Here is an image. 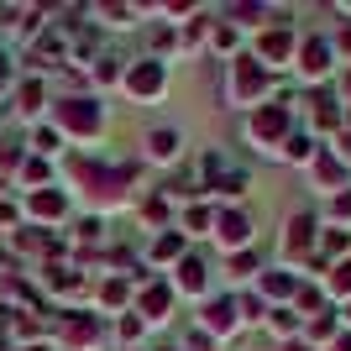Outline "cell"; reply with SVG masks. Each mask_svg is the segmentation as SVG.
I'll use <instances>...</instances> for the list:
<instances>
[{"label": "cell", "instance_id": "52a82bcc", "mask_svg": "<svg viewBox=\"0 0 351 351\" xmlns=\"http://www.w3.org/2000/svg\"><path fill=\"white\" fill-rule=\"evenodd\" d=\"M215 236L226 241V247H247V236H252V220L247 215H236V210H226V215H215Z\"/></svg>", "mask_w": 351, "mask_h": 351}, {"label": "cell", "instance_id": "7c38bea8", "mask_svg": "<svg viewBox=\"0 0 351 351\" xmlns=\"http://www.w3.org/2000/svg\"><path fill=\"white\" fill-rule=\"evenodd\" d=\"M289 53H293V37H289V32H267V37H263V58L267 63H283V58H289Z\"/></svg>", "mask_w": 351, "mask_h": 351}, {"label": "cell", "instance_id": "83f0119b", "mask_svg": "<svg viewBox=\"0 0 351 351\" xmlns=\"http://www.w3.org/2000/svg\"><path fill=\"white\" fill-rule=\"evenodd\" d=\"M215 47H220V53H231V47H236V32L231 27H215Z\"/></svg>", "mask_w": 351, "mask_h": 351}, {"label": "cell", "instance_id": "3957f363", "mask_svg": "<svg viewBox=\"0 0 351 351\" xmlns=\"http://www.w3.org/2000/svg\"><path fill=\"white\" fill-rule=\"evenodd\" d=\"M58 126L73 136H95L100 132V105L95 100H63L58 105Z\"/></svg>", "mask_w": 351, "mask_h": 351}, {"label": "cell", "instance_id": "f546056e", "mask_svg": "<svg viewBox=\"0 0 351 351\" xmlns=\"http://www.w3.org/2000/svg\"><path fill=\"white\" fill-rule=\"evenodd\" d=\"M184 220H189L194 231H205V226H210V210H189V215H184Z\"/></svg>", "mask_w": 351, "mask_h": 351}, {"label": "cell", "instance_id": "836d02e7", "mask_svg": "<svg viewBox=\"0 0 351 351\" xmlns=\"http://www.w3.org/2000/svg\"><path fill=\"white\" fill-rule=\"evenodd\" d=\"M289 351H304V346H289Z\"/></svg>", "mask_w": 351, "mask_h": 351}, {"label": "cell", "instance_id": "8fae6325", "mask_svg": "<svg viewBox=\"0 0 351 351\" xmlns=\"http://www.w3.org/2000/svg\"><path fill=\"white\" fill-rule=\"evenodd\" d=\"M63 341H69V346H89V341H95V320H89V315L63 320Z\"/></svg>", "mask_w": 351, "mask_h": 351}, {"label": "cell", "instance_id": "4fadbf2b", "mask_svg": "<svg viewBox=\"0 0 351 351\" xmlns=\"http://www.w3.org/2000/svg\"><path fill=\"white\" fill-rule=\"evenodd\" d=\"M178 289H189V293L205 289V263H199V257H184V263H178Z\"/></svg>", "mask_w": 351, "mask_h": 351}, {"label": "cell", "instance_id": "d6986e66", "mask_svg": "<svg viewBox=\"0 0 351 351\" xmlns=\"http://www.w3.org/2000/svg\"><path fill=\"white\" fill-rule=\"evenodd\" d=\"M336 110H330V105H315V126H320V132H336Z\"/></svg>", "mask_w": 351, "mask_h": 351}, {"label": "cell", "instance_id": "7a4b0ae2", "mask_svg": "<svg viewBox=\"0 0 351 351\" xmlns=\"http://www.w3.org/2000/svg\"><path fill=\"white\" fill-rule=\"evenodd\" d=\"M267 89H273V73H267L263 63H252V58H236V69H231V100H236V105H252V100H263Z\"/></svg>", "mask_w": 351, "mask_h": 351}, {"label": "cell", "instance_id": "ffe728a7", "mask_svg": "<svg viewBox=\"0 0 351 351\" xmlns=\"http://www.w3.org/2000/svg\"><path fill=\"white\" fill-rule=\"evenodd\" d=\"M330 330H336V315H320V320L309 325V336H315V341H325V336H330Z\"/></svg>", "mask_w": 351, "mask_h": 351}, {"label": "cell", "instance_id": "1f68e13d", "mask_svg": "<svg viewBox=\"0 0 351 351\" xmlns=\"http://www.w3.org/2000/svg\"><path fill=\"white\" fill-rule=\"evenodd\" d=\"M5 73H11V69H5V53H0V89H5Z\"/></svg>", "mask_w": 351, "mask_h": 351}, {"label": "cell", "instance_id": "484cf974", "mask_svg": "<svg viewBox=\"0 0 351 351\" xmlns=\"http://www.w3.org/2000/svg\"><path fill=\"white\" fill-rule=\"evenodd\" d=\"M100 299H105V304H121V299H126V283H105Z\"/></svg>", "mask_w": 351, "mask_h": 351}, {"label": "cell", "instance_id": "ba28073f", "mask_svg": "<svg viewBox=\"0 0 351 351\" xmlns=\"http://www.w3.org/2000/svg\"><path fill=\"white\" fill-rule=\"evenodd\" d=\"M168 304H173V293L162 289V283L142 289V315H147V320H168Z\"/></svg>", "mask_w": 351, "mask_h": 351}, {"label": "cell", "instance_id": "30bf717a", "mask_svg": "<svg viewBox=\"0 0 351 351\" xmlns=\"http://www.w3.org/2000/svg\"><path fill=\"white\" fill-rule=\"evenodd\" d=\"M147 152H152V162H173L178 158V132H168V126L152 132V136H147Z\"/></svg>", "mask_w": 351, "mask_h": 351}, {"label": "cell", "instance_id": "d590c367", "mask_svg": "<svg viewBox=\"0 0 351 351\" xmlns=\"http://www.w3.org/2000/svg\"><path fill=\"white\" fill-rule=\"evenodd\" d=\"M346 121H351V110H346Z\"/></svg>", "mask_w": 351, "mask_h": 351}, {"label": "cell", "instance_id": "e575fe53", "mask_svg": "<svg viewBox=\"0 0 351 351\" xmlns=\"http://www.w3.org/2000/svg\"><path fill=\"white\" fill-rule=\"evenodd\" d=\"M346 320H351V304H346Z\"/></svg>", "mask_w": 351, "mask_h": 351}, {"label": "cell", "instance_id": "ac0fdd59", "mask_svg": "<svg viewBox=\"0 0 351 351\" xmlns=\"http://www.w3.org/2000/svg\"><path fill=\"white\" fill-rule=\"evenodd\" d=\"M315 178L336 184V178H341V162H336V158H315Z\"/></svg>", "mask_w": 351, "mask_h": 351}, {"label": "cell", "instance_id": "4dcf8cb0", "mask_svg": "<svg viewBox=\"0 0 351 351\" xmlns=\"http://www.w3.org/2000/svg\"><path fill=\"white\" fill-rule=\"evenodd\" d=\"M336 215H351V189H346V194H336Z\"/></svg>", "mask_w": 351, "mask_h": 351}, {"label": "cell", "instance_id": "7402d4cb", "mask_svg": "<svg viewBox=\"0 0 351 351\" xmlns=\"http://www.w3.org/2000/svg\"><path fill=\"white\" fill-rule=\"evenodd\" d=\"M267 325H273V330H278V336H289V330H293V320H289V309H273V315H267Z\"/></svg>", "mask_w": 351, "mask_h": 351}, {"label": "cell", "instance_id": "6da1fadb", "mask_svg": "<svg viewBox=\"0 0 351 351\" xmlns=\"http://www.w3.org/2000/svg\"><path fill=\"white\" fill-rule=\"evenodd\" d=\"M73 178H79V184H84L89 194H95V199H110V205H116L121 194H126V168H100V162H73Z\"/></svg>", "mask_w": 351, "mask_h": 351}, {"label": "cell", "instance_id": "e0dca14e", "mask_svg": "<svg viewBox=\"0 0 351 351\" xmlns=\"http://www.w3.org/2000/svg\"><path fill=\"white\" fill-rule=\"evenodd\" d=\"M263 289L273 293V299H289V293H293V278H289V273H263Z\"/></svg>", "mask_w": 351, "mask_h": 351}, {"label": "cell", "instance_id": "4316f807", "mask_svg": "<svg viewBox=\"0 0 351 351\" xmlns=\"http://www.w3.org/2000/svg\"><path fill=\"white\" fill-rule=\"evenodd\" d=\"M21 178H27V184H43V178H47V162H27V168H21Z\"/></svg>", "mask_w": 351, "mask_h": 351}, {"label": "cell", "instance_id": "2e32d148", "mask_svg": "<svg viewBox=\"0 0 351 351\" xmlns=\"http://www.w3.org/2000/svg\"><path fill=\"white\" fill-rule=\"evenodd\" d=\"M43 110V79H27L21 84V116H37Z\"/></svg>", "mask_w": 351, "mask_h": 351}, {"label": "cell", "instance_id": "277c9868", "mask_svg": "<svg viewBox=\"0 0 351 351\" xmlns=\"http://www.w3.org/2000/svg\"><path fill=\"white\" fill-rule=\"evenodd\" d=\"M247 132H252V142H257V147H273L283 132H289V110H283V105H257Z\"/></svg>", "mask_w": 351, "mask_h": 351}, {"label": "cell", "instance_id": "d4e9b609", "mask_svg": "<svg viewBox=\"0 0 351 351\" xmlns=\"http://www.w3.org/2000/svg\"><path fill=\"white\" fill-rule=\"evenodd\" d=\"M330 289H341V293H351V263H341V267H336V278H330Z\"/></svg>", "mask_w": 351, "mask_h": 351}, {"label": "cell", "instance_id": "5b68a950", "mask_svg": "<svg viewBox=\"0 0 351 351\" xmlns=\"http://www.w3.org/2000/svg\"><path fill=\"white\" fill-rule=\"evenodd\" d=\"M126 89H132L136 100H152V95H162V63L142 58L132 73H126Z\"/></svg>", "mask_w": 351, "mask_h": 351}, {"label": "cell", "instance_id": "5bb4252c", "mask_svg": "<svg viewBox=\"0 0 351 351\" xmlns=\"http://www.w3.org/2000/svg\"><path fill=\"white\" fill-rule=\"evenodd\" d=\"M205 325H210V330H215V336H226V330H231V325H236L231 304H226V299H215V304H210V315H205Z\"/></svg>", "mask_w": 351, "mask_h": 351}, {"label": "cell", "instance_id": "603a6c76", "mask_svg": "<svg viewBox=\"0 0 351 351\" xmlns=\"http://www.w3.org/2000/svg\"><path fill=\"white\" fill-rule=\"evenodd\" d=\"M252 267H257L252 252H231V273H252Z\"/></svg>", "mask_w": 351, "mask_h": 351}, {"label": "cell", "instance_id": "d6a6232c", "mask_svg": "<svg viewBox=\"0 0 351 351\" xmlns=\"http://www.w3.org/2000/svg\"><path fill=\"white\" fill-rule=\"evenodd\" d=\"M336 351H351V336H346V341H336Z\"/></svg>", "mask_w": 351, "mask_h": 351}, {"label": "cell", "instance_id": "8992f818", "mask_svg": "<svg viewBox=\"0 0 351 351\" xmlns=\"http://www.w3.org/2000/svg\"><path fill=\"white\" fill-rule=\"evenodd\" d=\"M299 69H304L309 79H325V73H330V43L309 37V43L299 47Z\"/></svg>", "mask_w": 351, "mask_h": 351}, {"label": "cell", "instance_id": "44dd1931", "mask_svg": "<svg viewBox=\"0 0 351 351\" xmlns=\"http://www.w3.org/2000/svg\"><path fill=\"white\" fill-rule=\"evenodd\" d=\"M178 247H184V241H178V236H162L158 247H152V257H178Z\"/></svg>", "mask_w": 351, "mask_h": 351}, {"label": "cell", "instance_id": "cb8c5ba5", "mask_svg": "<svg viewBox=\"0 0 351 351\" xmlns=\"http://www.w3.org/2000/svg\"><path fill=\"white\" fill-rule=\"evenodd\" d=\"M162 215H168V205H162V199H147V205H142V220H147V226H152V220H162Z\"/></svg>", "mask_w": 351, "mask_h": 351}, {"label": "cell", "instance_id": "9a60e30c", "mask_svg": "<svg viewBox=\"0 0 351 351\" xmlns=\"http://www.w3.org/2000/svg\"><path fill=\"white\" fill-rule=\"evenodd\" d=\"M309 231H315V220H309V215H293V226H289V252H304V247H309Z\"/></svg>", "mask_w": 351, "mask_h": 351}, {"label": "cell", "instance_id": "f1b7e54d", "mask_svg": "<svg viewBox=\"0 0 351 351\" xmlns=\"http://www.w3.org/2000/svg\"><path fill=\"white\" fill-rule=\"evenodd\" d=\"M289 158H293V162L309 158V142H304V136H293V142H289Z\"/></svg>", "mask_w": 351, "mask_h": 351}, {"label": "cell", "instance_id": "9c48e42d", "mask_svg": "<svg viewBox=\"0 0 351 351\" xmlns=\"http://www.w3.org/2000/svg\"><path fill=\"white\" fill-rule=\"evenodd\" d=\"M63 210H69V199H63L58 189H37V194H32V215H43V220H58Z\"/></svg>", "mask_w": 351, "mask_h": 351}]
</instances>
